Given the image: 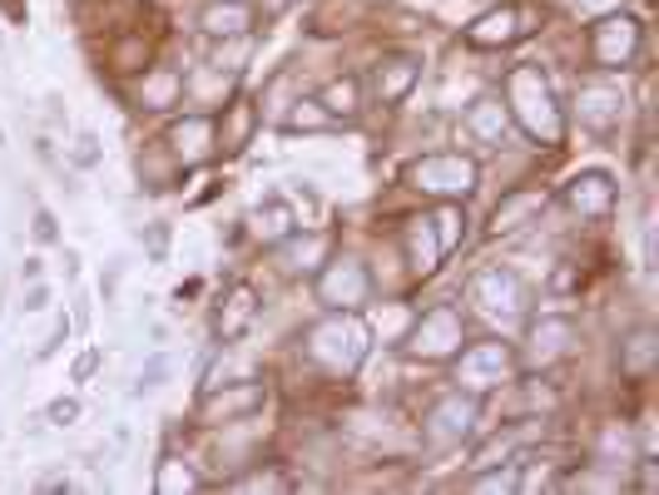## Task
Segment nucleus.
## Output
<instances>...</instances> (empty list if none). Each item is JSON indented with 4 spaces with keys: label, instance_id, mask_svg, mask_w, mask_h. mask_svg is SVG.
<instances>
[{
    "label": "nucleus",
    "instance_id": "3",
    "mask_svg": "<svg viewBox=\"0 0 659 495\" xmlns=\"http://www.w3.org/2000/svg\"><path fill=\"white\" fill-rule=\"evenodd\" d=\"M407 184L417 188V194L437 198V204H462V198L476 194V184H481V168L476 159H466V154H422L417 164L407 168Z\"/></svg>",
    "mask_w": 659,
    "mask_h": 495
},
{
    "label": "nucleus",
    "instance_id": "13",
    "mask_svg": "<svg viewBox=\"0 0 659 495\" xmlns=\"http://www.w3.org/2000/svg\"><path fill=\"white\" fill-rule=\"evenodd\" d=\"M258 124H263L258 100H253V94H229V104L214 114V144H219L223 159H239V154L253 144Z\"/></svg>",
    "mask_w": 659,
    "mask_h": 495
},
{
    "label": "nucleus",
    "instance_id": "20",
    "mask_svg": "<svg viewBox=\"0 0 659 495\" xmlns=\"http://www.w3.org/2000/svg\"><path fill=\"white\" fill-rule=\"evenodd\" d=\"M462 134L472 144H501L506 134H511V114H506V104L501 100H472L466 104V114H462Z\"/></svg>",
    "mask_w": 659,
    "mask_h": 495
},
{
    "label": "nucleus",
    "instance_id": "12",
    "mask_svg": "<svg viewBox=\"0 0 659 495\" xmlns=\"http://www.w3.org/2000/svg\"><path fill=\"white\" fill-rule=\"evenodd\" d=\"M576 120H580V130H586V134H595V140H610V134L620 130V120H625L620 84H610V80L580 84V90H576Z\"/></svg>",
    "mask_w": 659,
    "mask_h": 495
},
{
    "label": "nucleus",
    "instance_id": "6",
    "mask_svg": "<svg viewBox=\"0 0 659 495\" xmlns=\"http://www.w3.org/2000/svg\"><path fill=\"white\" fill-rule=\"evenodd\" d=\"M466 347V328H462V312L456 308H427L417 322L402 337V352L422 357V362H446Z\"/></svg>",
    "mask_w": 659,
    "mask_h": 495
},
{
    "label": "nucleus",
    "instance_id": "29",
    "mask_svg": "<svg viewBox=\"0 0 659 495\" xmlns=\"http://www.w3.org/2000/svg\"><path fill=\"white\" fill-rule=\"evenodd\" d=\"M283 252H288V272H317L327 258H333V244H327L323 234H307V238H297V228L288 238L278 244Z\"/></svg>",
    "mask_w": 659,
    "mask_h": 495
},
{
    "label": "nucleus",
    "instance_id": "11",
    "mask_svg": "<svg viewBox=\"0 0 659 495\" xmlns=\"http://www.w3.org/2000/svg\"><path fill=\"white\" fill-rule=\"evenodd\" d=\"M530 30H536V10L530 6H491L486 16H476L472 25H466V40H472L476 50H506V45H516V40H526Z\"/></svg>",
    "mask_w": 659,
    "mask_h": 495
},
{
    "label": "nucleus",
    "instance_id": "39",
    "mask_svg": "<svg viewBox=\"0 0 659 495\" xmlns=\"http://www.w3.org/2000/svg\"><path fill=\"white\" fill-rule=\"evenodd\" d=\"M30 234H36V244H60L55 214H50V208H36V228H30Z\"/></svg>",
    "mask_w": 659,
    "mask_h": 495
},
{
    "label": "nucleus",
    "instance_id": "43",
    "mask_svg": "<svg viewBox=\"0 0 659 495\" xmlns=\"http://www.w3.org/2000/svg\"><path fill=\"white\" fill-rule=\"evenodd\" d=\"M45 110H50V124H65V100L60 94H45Z\"/></svg>",
    "mask_w": 659,
    "mask_h": 495
},
{
    "label": "nucleus",
    "instance_id": "38",
    "mask_svg": "<svg viewBox=\"0 0 659 495\" xmlns=\"http://www.w3.org/2000/svg\"><path fill=\"white\" fill-rule=\"evenodd\" d=\"M70 328H74V322H70V318H60V322H55V332L45 337V347H40V352H36V362H50V357H55L60 347L70 342Z\"/></svg>",
    "mask_w": 659,
    "mask_h": 495
},
{
    "label": "nucleus",
    "instance_id": "32",
    "mask_svg": "<svg viewBox=\"0 0 659 495\" xmlns=\"http://www.w3.org/2000/svg\"><path fill=\"white\" fill-rule=\"evenodd\" d=\"M249 50H253V40H249V35L214 40V70H223V75L239 80V65H249Z\"/></svg>",
    "mask_w": 659,
    "mask_h": 495
},
{
    "label": "nucleus",
    "instance_id": "42",
    "mask_svg": "<svg viewBox=\"0 0 659 495\" xmlns=\"http://www.w3.org/2000/svg\"><path fill=\"white\" fill-rule=\"evenodd\" d=\"M243 491H288V481L283 476H249V481H239Z\"/></svg>",
    "mask_w": 659,
    "mask_h": 495
},
{
    "label": "nucleus",
    "instance_id": "10",
    "mask_svg": "<svg viewBox=\"0 0 659 495\" xmlns=\"http://www.w3.org/2000/svg\"><path fill=\"white\" fill-rule=\"evenodd\" d=\"M640 40H645V30L635 16H605L590 25V60L605 70H620L640 55Z\"/></svg>",
    "mask_w": 659,
    "mask_h": 495
},
{
    "label": "nucleus",
    "instance_id": "1",
    "mask_svg": "<svg viewBox=\"0 0 659 495\" xmlns=\"http://www.w3.org/2000/svg\"><path fill=\"white\" fill-rule=\"evenodd\" d=\"M501 104H506L511 124L526 134V140H536V144H560L566 140V114H560V100H556V90H550V80L540 75V65L506 70Z\"/></svg>",
    "mask_w": 659,
    "mask_h": 495
},
{
    "label": "nucleus",
    "instance_id": "27",
    "mask_svg": "<svg viewBox=\"0 0 659 495\" xmlns=\"http://www.w3.org/2000/svg\"><path fill=\"white\" fill-rule=\"evenodd\" d=\"M446 258L437 234H432V218H417V224H407V268L417 272V278H427V272H437V262Z\"/></svg>",
    "mask_w": 659,
    "mask_h": 495
},
{
    "label": "nucleus",
    "instance_id": "18",
    "mask_svg": "<svg viewBox=\"0 0 659 495\" xmlns=\"http://www.w3.org/2000/svg\"><path fill=\"white\" fill-rule=\"evenodd\" d=\"M253 20H258V10H253L249 0H209V6L199 10V30H204L209 40L253 35Z\"/></svg>",
    "mask_w": 659,
    "mask_h": 495
},
{
    "label": "nucleus",
    "instance_id": "52",
    "mask_svg": "<svg viewBox=\"0 0 659 495\" xmlns=\"http://www.w3.org/2000/svg\"><path fill=\"white\" fill-rule=\"evenodd\" d=\"M0 144H6V134H0Z\"/></svg>",
    "mask_w": 659,
    "mask_h": 495
},
{
    "label": "nucleus",
    "instance_id": "35",
    "mask_svg": "<svg viewBox=\"0 0 659 495\" xmlns=\"http://www.w3.org/2000/svg\"><path fill=\"white\" fill-rule=\"evenodd\" d=\"M70 164H74V168H100V164H104V144H100V134H94V130H80V134H74Z\"/></svg>",
    "mask_w": 659,
    "mask_h": 495
},
{
    "label": "nucleus",
    "instance_id": "2",
    "mask_svg": "<svg viewBox=\"0 0 659 495\" xmlns=\"http://www.w3.org/2000/svg\"><path fill=\"white\" fill-rule=\"evenodd\" d=\"M367 342H372V332L357 312H327L323 322L307 328V357L337 377H353L357 367H363Z\"/></svg>",
    "mask_w": 659,
    "mask_h": 495
},
{
    "label": "nucleus",
    "instance_id": "50",
    "mask_svg": "<svg viewBox=\"0 0 659 495\" xmlns=\"http://www.w3.org/2000/svg\"><path fill=\"white\" fill-rule=\"evenodd\" d=\"M40 491H70V476H45L40 481Z\"/></svg>",
    "mask_w": 659,
    "mask_h": 495
},
{
    "label": "nucleus",
    "instance_id": "45",
    "mask_svg": "<svg viewBox=\"0 0 659 495\" xmlns=\"http://www.w3.org/2000/svg\"><path fill=\"white\" fill-rule=\"evenodd\" d=\"M40 272H45V262H40V258H26V262H20V278H26V282H36Z\"/></svg>",
    "mask_w": 659,
    "mask_h": 495
},
{
    "label": "nucleus",
    "instance_id": "33",
    "mask_svg": "<svg viewBox=\"0 0 659 495\" xmlns=\"http://www.w3.org/2000/svg\"><path fill=\"white\" fill-rule=\"evenodd\" d=\"M520 436H526V431H516V426H511V431H501V436H491V441H486V446L472 456V471L491 466L496 456H501V461H516V446H520Z\"/></svg>",
    "mask_w": 659,
    "mask_h": 495
},
{
    "label": "nucleus",
    "instance_id": "30",
    "mask_svg": "<svg viewBox=\"0 0 659 495\" xmlns=\"http://www.w3.org/2000/svg\"><path fill=\"white\" fill-rule=\"evenodd\" d=\"M427 218H432V234H437L442 252H456V248L466 244V214H462V204H452V198H446V204H437Z\"/></svg>",
    "mask_w": 659,
    "mask_h": 495
},
{
    "label": "nucleus",
    "instance_id": "14",
    "mask_svg": "<svg viewBox=\"0 0 659 495\" xmlns=\"http://www.w3.org/2000/svg\"><path fill=\"white\" fill-rule=\"evenodd\" d=\"M164 144H169V154L179 159V168H199V164H209L219 154V144H214V114H179L174 124H169V134H164Z\"/></svg>",
    "mask_w": 659,
    "mask_h": 495
},
{
    "label": "nucleus",
    "instance_id": "31",
    "mask_svg": "<svg viewBox=\"0 0 659 495\" xmlns=\"http://www.w3.org/2000/svg\"><path fill=\"white\" fill-rule=\"evenodd\" d=\"M199 486H204V481H199L194 471H189L179 456H164V461H159V471H154V491H159V495H174V491H199Z\"/></svg>",
    "mask_w": 659,
    "mask_h": 495
},
{
    "label": "nucleus",
    "instance_id": "49",
    "mask_svg": "<svg viewBox=\"0 0 659 495\" xmlns=\"http://www.w3.org/2000/svg\"><path fill=\"white\" fill-rule=\"evenodd\" d=\"M65 278H80V252L65 248Z\"/></svg>",
    "mask_w": 659,
    "mask_h": 495
},
{
    "label": "nucleus",
    "instance_id": "41",
    "mask_svg": "<svg viewBox=\"0 0 659 495\" xmlns=\"http://www.w3.org/2000/svg\"><path fill=\"white\" fill-rule=\"evenodd\" d=\"M94 372H100V347H90V352H84L80 362H74V382H90Z\"/></svg>",
    "mask_w": 659,
    "mask_h": 495
},
{
    "label": "nucleus",
    "instance_id": "7",
    "mask_svg": "<svg viewBox=\"0 0 659 495\" xmlns=\"http://www.w3.org/2000/svg\"><path fill=\"white\" fill-rule=\"evenodd\" d=\"M466 298H472V308L481 312V318L491 322H511L520 312L530 308V288L520 282L516 268H486L472 278V288H466Z\"/></svg>",
    "mask_w": 659,
    "mask_h": 495
},
{
    "label": "nucleus",
    "instance_id": "48",
    "mask_svg": "<svg viewBox=\"0 0 659 495\" xmlns=\"http://www.w3.org/2000/svg\"><path fill=\"white\" fill-rule=\"evenodd\" d=\"M134 441V431H130V421H120V426H114V446H130Z\"/></svg>",
    "mask_w": 659,
    "mask_h": 495
},
{
    "label": "nucleus",
    "instance_id": "21",
    "mask_svg": "<svg viewBox=\"0 0 659 495\" xmlns=\"http://www.w3.org/2000/svg\"><path fill=\"white\" fill-rule=\"evenodd\" d=\"M546 204H550L546 188H516V194H506L501 204H496L491 234L496 238H501V234H520V228H530V218H536V214H546Z\"/></svg>",
    "mask_w": 659,
    "mask_h": 495
},
{
    "label": "nucleus",
    "instance_id": "19",
    "mask_svg": "<svg viewBox=\"0 0 659 495\" xmlns=\"http://www.w3.org/2000/svg\"><path fill=\"white\" fill-rule=\"evenodd\" d=\"M506 367H511V352L501 342L462 347V386H472V392H486L491 382H501Z\"/></svg>",
    "mask_w": 659,
    "mask_h": 495
},
{
    "label": "nucleus",
    "instance_id": "15",
    "mask_svg": "<svg viewBox=\"0 0 659 495\" xmlns=\"http://www.w3.org/2000/svg\"><path fill=\"white\" fill-rule=\"evenodd\" d=\"M258 308L263 298L253 282H229L223 298L214 302V337L219 342H243L253 332V322H258Z\"/></svg>",
    "mask_w": 659,
    "mask_h": 495
},
{
    "label": "nucleus",
    "instance_id": "23",
    "mask_svg": "<svg viewBox=\"0 0 659 495\" xmlns=\"http://www.w3.org/2000/svg\"><path fill=\"white\" fill-rule=\"evenodd\" d=\"M659 367V332L655 328H630L620 337V372L630 382H645Z\"/></svg>",
    "mask_w": 659,
    "mask_h": 495
},
{
    "label": "nucleus",
    "instance_id": "44",
    "mask_svg": "<svg viewBox=\"0 0 659 495\" xmlns=\"http://www.w3.org/2000/svg\"><path fill=\"white\" fill-rule=\"evenodd\" d=\"M655 486H659V476H655V461L645 456V461H640V491H655Z\"/></svg>",
    "mask_w": 659,
    "mask_h": 495
},
{
    "label": "nucleus",
    "instance_id": "47",
    "mask_svg": "<svg viewBox=\"0 0 659 495\" xmlns=\"http://www.w3.org/2000/svg\"><path fill=\"white\" fill-rule=\"evenodd\" d=\"M288 6H293V0H263V16H268V20H278Z\"/></svg>",
    "mask_w": 659,
    "mask_h": 495
},
{
    "label": "nucleus",
    "instance_id": "24",
    "mask_svg": "<svg viewBox=\"0 0 659 495\" xmlns=\"http://www.w3.org/2000/svg\"><path fill=\"white\" fill-rule=\"evenodd\" d=\"M317 104H323V110L333 114L337 124H353L357 114H363V80H357V75L327 80L323 90H317Z\"/></svg>",
    "mask_w": 659,
    "mask_h": 495
},
{
    "label": "nucleus",
    "instance_id": "46",
    "mask_svg": "<svg viewBox=\"0 0 659 495\" xmlns=\"http://www.w3.org/2000/svg\"><path fill=\"white\" fill-rule=\"evenodd\" d=\"M0 10H6L10 20H26V0H0Z\"/></svg>",
    "mask_w": 659,
    "mask_h": 495
},
{
    "label": "nucleus",
    "instance_id": "16",
    "mask_svg": "<svg viewBox=\"0 0 659 495\" xmlns=\"http://www.w3.org/2000/svg\"><path fill=\"white\" fill-rule=\"evenodd\" d=\"M417 80H422V55L392 50V55H382L377 70H372V94H377V104H402Z\"/></svg>",
    "mask_w": 659,
    "mask_h": 495
},
{
    "label": "nucleus",
    "instance_id": "34",
    "mask_svg": "<svg viewBox=\"0 0 659 495\" xmlns=\"http://www.w3.org/2000/svg\"><path fill=\"white\" fill-rule=\"evenodd\" d=\"M169 367H174V362H169V352H154V357H149V362L140 367V377H134V386H130V392H134V396L159 392V386L169 382Z\"/></svg>",
    "mask_w": 659,
    "mask_h": 495
},
{
    "label": "nucleus",
    "instance_id": "37",
    "mask_svg": "<svg viewBox=\"0 0 659 495\" xmlns=\"http://www.w3.org/2000/svg\"><path fill=\"white\" fill-rule=\"evenodd\" d=\"M45 421H55V426H70V421H80V402H74V396H55V402L45 406Z\"/></svg>",
    "mask_w": 659,
    "mask_h": 495
},
{
    "label": "nucleus",
    "instance_id": "5",
    "mask_svg": "<svg viewBox=\"0 0 659 495\" xmlns=\"http://www.w3.org/2000/svg\"><path fill=\"white\" fill-rule=\"evenodd\" d=\"M313 292H317V302H323L327 312H363L372 302V272L357 258L337 252V258H327L323 268H317Z\"/></svg>",
    "mask_w": 659,
    "mask_h": 495
},
{
    "label": "nucleus",
    "instance_id": "26",
    "mask_svg": "<svg viewBox=\"0 0 659 495\" xmlns=\"http://www.w3.org/2000/svg\"><path fill=\"white\" fill-rule=\"evenodd\" d=\"M179 178H184V168H179V159L169 154V144L164 140L144 144V154H140V184L149 188V194H169Z\"/></svg>",
    "mask_w": 659,
    "mask_h": 495
},
{
    "label": "nucleus",
    "instance_id": "40",
    "mask_svg": "<svg viewBox=\"0 0 659 495\" xmlns=\"http://www.w3.org/2000/svg\"><path fill=\"white\" fill-rule=\"evenodd\" d=\"M140 238L149 244V252H154V258H164V248H169V228H164V224H149V228H140Z\"/></svg>",
    "mask_w": 659,
    "mask_h": 495
},
{
    "label": "nucleus",
    "instance_id": "51",
    "mask_svg": "<svg viewBox=\"0 0 659 495\" xmlns=\"http://www.w3.org/2000/svg\"><path fill=\"white\" fill-rule=\"evenodd\" d=\"M0 50H6V30H0Z\"/></svg>",
    "mask_w": 659,
    "mask_h": 495
},
{
    "label": "nucleus",
    "instance_id": "22",
    "mask_svg": "<svg viewBox=\"0 0 659 495\" xmlns=\"http://www.w3.org/2000/svg\"><path fill=\"white\" fill-rule=\"evenodd\" d=\"M293 228H297V214H293V204H288V198H278V194H273V198H263V204L249 214V234L258 238L263 248H278L283 238L293 234Z\"/></svg>",
    "mask_w": 659,
    "mask_h": 495
},
{
    "label": "nucleus",
    "instance_id": "28",
    "mask_svg": "<svg viewBox=\"0 0 659 495\" xmlns=\"http://www.w3.org/2000/svg\"><path fill=\"white\" fill-rule=\"evenodd\" d=\"M278 130H288V134H327V130H337V120L317 104V94H297V100L288 104V114L278 120Z\"/></svg>",
    "mask_w": 659,
    "mask_h": 495
},
{
    "label": "nucleus",
    "instance_id": "9",
    "mask_svg": "<svg viewBox=\"0 0 659 495\" xmlns=\"http://www.w3.org/2000/svg\"><path fill=\"white\" fill-rule=\"evenodd\" d=\"M268 406V382L258 377H243V382L229 386H204V402H199V416L214 421V426H233V421H249Z\"/></svg>",
    "mask_w": 659,
    "mask_h": 495
},
{
    "label": "nucleus",
    "instance_id": "8",
    "mask_svg": "<svg viewBox=\"0 0 659 495\" xmlns=\"http://www.w3.org/2000/svg\"><path fill=\"white\" fill-rule=\"evenodd\" d=\"M580 342V322L570 312H540L526 328V347H520V362L530 372H550L560 357H570V347Z\"/></svg>",
    "mask_w": 659,
    "mask_h": 495
},
{
    "label": "nucleus",
    "instance_id": "25",
    "mask_svg": "<svg viewBox=\"0 0 659 495\" xmlns=\"http://www.w3.org/2000/svg\"><path fill=\"white\" fill-rule=\"evenodd\" d=\"M140 104L149 114H169L184 100V75L179 70H140Z\"/></svg>",
    "mask_w": 659,
    "mask_h": 495
},
{
    "label": "nucleus",
    "instance_id": "4",
    "mask_svg": "<svg viewBox=\"0 0 659 495\" xmlns=\"http://www.w3.org/2000/svg\"><path fill=\"white\" fill-rule=\"evenodd\" d=\"M476 421H481V396L476 392H446L427 406V416H422V441H427L432 451H456V446L472 441Z\"/></svg>",
    "mask_w": 659,
    "mask_h": 495
},
{
    "label": "nucleus",
    "instance_id": "17",
    "mask_svg": "<svg viewBox=\"0 0 659 495\" xmlns=\"http://www.w3.org/2000/svg\"><path fill=\"white\" fill-rule=\"evenodd\" d=\"M566 204L576 208L580 218H610L615 214V178L600 174V168H586V174H576L566 184Z\"/></svg>",
    "mask_w": 659,
    "mask_h": 495
},
{
    "label": "nucleus",
    "instance_id": "36",
    "mask_svg": "<svg viewBox=\"0 0 659 495\" xmlns=\"http://www.w3.org/2000/svg\"><path fill=\"white\" fill-rule=\"evenodd\" d=\"M50 308V282H26V292H20V312H45Z\"/></svg>",
    "mask_w": 659,
    "mask_h": 495
}]
</instances>
